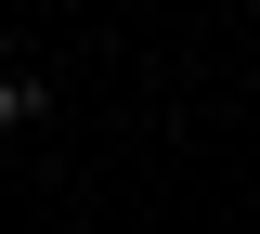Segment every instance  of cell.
<instances>
[{"label":"cell","instance_id":"cell-1","mask_svg":"<svg viewBox=\"0 0 260 234\" xmlns=\"http://www.w3.org/2000/svg\"><path fill=\"white\" fill-rule=\"evenodd\" d=\"M39 104H52V91H39V78H13V65H0V130H26Z\"/></svg>","mask_w":260,"mask_h":234}]
</instances>
